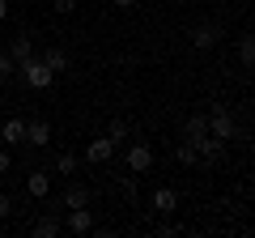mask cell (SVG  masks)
Listing matches in <instances>:
<instances>
[{"instance_id":"obj_1","label":"cell","mask_w":255,"mask_h":238,"mask_svg":"<svg viewBox=\"0 0 255 238\" xmlns=\"http://www.w3.org/2000/svg\"><path fill=\"white\" fill-rule=\"evenodd\" d=\"M209 132L217 140H238V119H234V111L226 102H213L209 107Z\"/></svg>"},{"instance_id":"obj_2","label":"cell","mask_w":255,"mask_h":238,"mask_svg":"<svg viewBox=\"0 0 255 238\" xmlns=\"http://www.w3.org/2000/svg\"><path fill=\"white\" fill-rule=\"evenodd\" d=\"M17 77H21V81L30 85V90H47V85L55 81V73H51V68L43 64V55H30L26 64H17Z\"/></svg>"},{"instance_id":"obj_3","label":"cell","mask_w":255,"mask_h":238,"mask_svg":"<svg viewBox=\"0 0 255 238\" xmlns=\"http://www.w3.org/2000/svg\"><path fill=\"white\" fill-rule=\"evenodd\" d=\"M64 230H68V234H94L90 204H81V209H64Z\"/></svg>"},{"instance_id":"obj_4","label":"cell","mask_w":255,"mask_h":238,"mask_svg":"<svg viewBox=\"0 0 255 238\" xmlns=\"http://www.w3.org/2000/svg\"><path fill=\"white\" fill-rule=\"evenodd\" d=\"M204 136H209V115H187V119H183L179 140H187V145H200Z\"/></svg>"},{"instance_id":"obj_5","label":"cell","mask_w":255,"mask_h":238,"mask_svg":"<svg viewBox=\"0 0 255 238\" xmlns=\"http://www.w3.org/2000/svg\"><path fill=\"white\" fill-rule=\"evenodd\" d=\"M191 47H196V51H213V47H217V38H221V30L217 26H209V21H200V26H191Z\"/></svg>"},{"instance_id":"obj_6","label":"cell","mask_w":255,"mask_h":238,"mask_svg":"<svg viewBox=\"0 0 255 238\" xmlns=\"http://www.w3.org/2000/svg\"><path fill=\"white\" fill-rule=\"evenodd\" d=\"M149 166H153V149H149L145 140H136V145L128 149V170H132V174H145Z\"/></svg>"},{"instance_id":"obj_7","label":"cell","mask_w":255,"mask_h":238,"mask_svg":"<svg viewBox=\"0 0 255 238\" xmlns=\"http://www.w3.org/2000/svg\"><path fill=\"white\" fill-rule=\"evenodd\" d=\"M55 234H64V217L60 213H38V221H34V238H55Z\"/></svg>"},{"instance_id":"obj_8","label":"cell","mask_w":255,"mask_h":238,"mask_svg":"<svg viewBox=\"0 0 255 238\" xmlns=\"http://www.w3.org/2000/svg\"><path fill=\"white\" fill-rule=\"evenodd\" d=\"M153 213H162V217H170V213H179V192H174V187H157L153 192Z\"/></svg>"},{"instance_id":"obj_9","label":"cell","mask_w":255,"mask_h":238,"mask_svg":"<svg viewBox=\"0 0 255 238\" xmlns=\"http://www.w3.org/2000/svg\"><path fill=\"white\" fill-rule=\"evenodd\" d=\"M26 145H34V149L51 145V128H47L43 119H26Z\"/></svg>"},{"instance_id":"obj_10","label":"cell","mask_w":255,"mask_h":238,"mask_svg":"<svg viewBox=\"0 0 255 238\" xmlns=\"http://www.w3.org/2000/svg\"><path fill=\"white\" fill-rule=\"evenodd\" d=\"M111 153H115V140H111V136H94V140H90V149H85V157H90L94 166L111 162Z\"/></svg>"},{"instance_id":"obj_11","label":"cell","mask_w":255,"mask_h":238,"mask_svg":"<svg viewBox=\"0 0 255 238\" xmlns=\"http://www.w3.org/2000/svg\"><path fill=\"white\" fill-rule=\"evenodd\" d=\"M0 140H4V145H26V119H21V115L4 119V128H0Z\"/></svg>"},{"instance_id":"obj_12","label":"cell","mask_w":255,"mask_h":238,"mask_svg":"<svg viewBox=\"0 0 255 238\" xmlns=\"http://www.w3.org/2000/svg\"><path fill=\"white\" fill-rule=\"evenodd\" d=\"M26 192L34 196V200H47V196H51V174H47V170H34V174L26 179Z\"/></svg>"},{"instance_id":"obj_13","label":"cell","mask_w":255,"mask_h":238,"mask_svg":"<svg viewBox=\"0 0 255 238\" xmlns=\"http://www.w3.org/2000/svg\"><path fill=\"white\" fill-rule=\"evenodd\" d=\"M43 64L51 68L55 77H60V73H68V51H64V47H47V51H43Z\"/></svg>"},{"instance_id":"obj_14","label":"cell","mask_w":255,"mask_h":238,"mask_svg":"<svg viewBox=\"0 0 255 238\" xmlns=\"http://www.w3.org/2000/svg\"><path fill=\"white\" fill-rule=\"evenodd\" d=\"M9 55L17 60V64H26L30 55H34V34H17V38H13V47H9Z\"/></svg>"},{"instance_id":"obj_15","label":"cell","mask_w":255,"mask_h":238,"mask_svg":"<svg viewBox=\"0 0 255 238\" xmlns=\"http://www.w3.org/2000/svg\"><path fill=\"white\" fill-rule=\"evenodd\" d=\"M196 153H200L204 162H217V157L226 153V140H217V136H213V132H209V136H204L200 145H196Z\"/></svg>"},{"instance_id":"obj_16","label":"cell","mask_w":255,"mask_h":238,"mask_svg":"<svg viewBox=\"0 0 255 238\" xmlns=\"http://www.w3.org/2000/svg\"><path fill=\"white\" fill-rule=\"evenodd\" d=\"M60 200H64V209H81V204H90V192H85L81 183H73L68 192L60 196Z\"/></svg>"},{"instance_id":"obj_17","label":"cell","mask_w":255,"mask_h":238,"mask_svg":"<svg viewBox=\"0 0 255 238\" xmlns=\"http://www.w3.org/2000/svg\"><path fill=\"white\" fill-rule=\"evenodd\" d=\"M238 60H243V68H255V34L238 38Z\"/></svg>"},{"instance_id":"obj_18","label":"cell","mask_w":255,"mask_h":238,"mask_svg":"<svg viewBox=\"0 0 255 238\" xmlns=\"http://www.w3.org/2000/svg\"><path fill=\"white\" fill-rule=\"evenodd\" d=\"M174 157H179L183 166H196V162H200V153H196V145H187V140H179V145H174Z\"/></svg>"},{"instance_id":"obj_19","label":"cell","mask_w":255,"mask_h":238,"mask_svg":"<svg viewBox=\"0 0 255 238\" xmlns=\"http://www.w3.org/2000/svg\"><path fill=\"white\" fill-rule=\"evenodd\" d=\"M13 77H17V60L9 51H0V81H13Z\"/></svg>"},{"instance_id":"obj_20","label":"cell","mask_w":255,"mask_h":238,"mask_svg":"<svg viewBox=\"0 0 255 238\" xmlns=\"http://www.w3.org/2000/svg\"><path fill=\"white\" fill-rule=\"evenodd\" d=\"M55 170H60V174H77V157L73 153H60V157H55Z\"/></svg>"},{"instance_id":"obj_21","label":"cell","mask_w":255,"mask_h":238,"mask_svg":"<svg viewBox=\"0 0 255 238\" xmlns=\"http://www.w3.org/2000/svg\"><path fill=\"white\" fill-rule=\"evenodd\" d=\"M107 136H111V140H115V145H119V140L128 136V123H124V119H111V128H107Z\"/></svg>"},{"instance_id":"obj_22","label":"cell","mask_w":255,"mask_h":238,"mask_svg":"<svg viewBox=\"0 0 255 238\" xmlns=\"http://www.w3.org/2000/svg\"><path fill=\"white\" fill-rule=\"evenodd\" d=\"M51 9L60 13V17H68V13H77V0H51Z\"/></svg>"},{"instance_id":"obj_23","label":"cell","mask_w":255,"mask_h":238,"mask_svg":"<svg viewBox=\"0 0 255 238\" xmlns=\"http://www.w3.org/2000/svg\"><path fill=\"white\" fill-rule=\"evenodd\" d=\"M9 166H13V157H9V149H4V140H0V174H9Z\"/></svg>"},{"instance_id":"obj_24","label":"cell","mask_w":255,"mask_h":238,"mask_svg":"<svg viewBox=\"0 0 255 238\" xmlns=\"http://www.w3.org/2000/svg\"><path fill=\"white\" fill-rule=\"evenodd\" d=\"M4 217H13V200H9V196H0V221H4Z\"/></svg>"},{"instance_id":"obj_25","label":"cell","mask_w":255,"mask_h":238,"mask_svg":"<svg viewBox=\"0 0 255 238\" xmlns=\"http://www.w3.org/2000/svg\"><path fill=\"white\" fill-rule=\"evenodd\" d=\"M111 4H115V9H132V4H136V0H111Z\"/></svg>"},{"instance_id":"obj_26","label":"cell","mask_w":255,"mask_h":238,"mask_svg":"<svg viewBox=\"0 0 255 238\" xmlns=\"http://www.w3.org/2000/svg\"><path fill=\"white\" fill-rule=\"evenodd\" d=\"M9 17V0H0V21Z\"/></svg>"}]
</instances>
